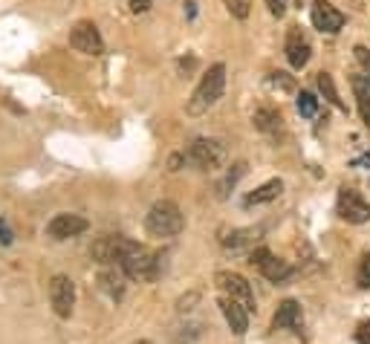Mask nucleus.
<instances>
[{
	"instance_id": "1",
	"label": "nucleus",
	"mask_w": 370,
	"mask_h": 344,
	"mask_svg": "<svg viewBox=\"0 0 370 344\" xmlns=\"http://www.w3.org/2000/svg\"><path fill=\"white\" fill-rule=\"evenodd\" d=\"M226 90V67L223 64H214L208 67V72L200 79L191 101H189V113L191 116H200V113H206L208 107H214L220 101V96H223Z\"/></svg>"
},
{
	"instance_id": "2",
	"label": "nucleus",
	"mask_w": 370,
	"mask_h": 344,
	"mask_svg": "<svg viewBox=\"0 0 370 344\" xmlns=\"http://www.w3.org/2000/svg\"><path fill=\"white\" fill-rule=\"evenodd\" d=\"M182 226H185V217H182L179 206L171 203V200L154 203L151 211H147V217H145L147 235H154V238H176L182 232Z\"/></svg>"
},
{
	"instance_id": "3",
	"label": "nucleus",
	"mask_w": 370,
	"mask_h": 344,
	"mask_svg": "<svg viewBox=\"0 0 370 344\" xmlns=\"http://www.w3.org/2000/svg\"><path fill=\"white\" fill-rule=\"evenodd\" d=\"M119 266H122V272H125L128 278H133V281H154L157 272H159L157 255H154L151 249L139 246V243H133V246L128 249V255L122 257Z\"/></svg>"
},
{
	"instance_id": "4",
	"label": "nucleus",
	"mask_w": 370,
	"mask_h": 344,
	"mask_svg": "<svg viewBox=\"0 0 370 344\" xmlns=\"http://www.w3.org/2000/svg\"><path fill=\"white\" fill-rule=\"evenodd\" d=\"M217 287L226 292V298L237 301L246 313H254V292L252 284L237 272H217Z\"/></svg>"
},
{
	"instance_id": "5",
	"label": "nucleus",
	"mask_w": 370,
	"mask_h": 344,
	"mask_svg": "<svg viewBox=\"0 0 370 344\" xmlns=\"http://www.w3.org/2000/svg\"><path fill=\"white\" fill-rule=\"evenodd\" d=\"M50 304L58 318H69L72 307H76V284H72L67 275H55L50 281Z\"/></svg>"
},
{
	"instance_id": "6",
	"label": "nucleus",
	"mask_w": 370,
	"mask_h": 344,
	"mask_svg": "<svg viewBox=\"0 0 370 344\" xmlns=\"http://www.w3.org/2000/svg\"><path fill=\"white\" fill-rule=\"evenodd\" d=\"M130 246H133V240L113 238V235H104V238H99V240L93 243L90 255H93V260H96V263H101V266H116V263H122V257L128 255V249H130Z\"/></svg>"
},
{
	"instance_id": "7",
	"label": "nucleus",
	"mask_w": 370,
	"mask_h": 344,
	"mask_svg": "<svg viewBox=\"0 0 370 344\" xmlns=\"http://www.w3.org/2000/svg\"><path fill=\"white\" fill-rule=\"evenodd\" d=\"M185 160L197 168H203V171H211V168L220 165V160H223V148H220V142H214V139H194L189 145V150H185Z\"/></svg>"
},
{
	"instance_id": "8",
	"label": "nucleus",
	"mask_w": 370,
	"mask_h": 344,
	"mask_svg": "<svg viewBox=\"0 0 370 344\" xmlns=\"http://www.w3.org/2000/svg\"><path fill=\"white\" fill-rule=\"evenodd\" d=\"M249 263L257 266V270H261V275L269 278L272 284H284V281L292 275V266H289L286 260L275 257L269 249H254L252 257H249Z\"/></svg>"
},
{
	"instance_id": "9",
	"label": "nucleus",
	"mask_w": 370,
	"mask_h": 344,
	"mask_svg": "<svg viewBox=\"0 0 370 344\" xmlns=\"http://www.w3.org/2000/svg\"><path fill=\"white\" fill-rule=\"evenodd\" d=\"M69 47H76V50L84 52V55H101V52H104V41H101L96 23H90V21H82V23L72 26V32H69Z\"/></svg>"
},
{
	"instance_id": "10",
	"label": "nucleus",
	"mask_w": 370,
	"mask_h": 344,
	"mask_svg": "<svg viewBox=\"0 0 370 344\" xmlns=\"http://www.w3.org/2000/svg\"><path fill=\"white\" fill-rule=\"evenodd\" d=\"M339 217L347 223H367L370 220V203L361 200L359 191L353 188H342L339 191Z\"/></svg>"
},
{
	"instance_id": "11",
	"label": "nucleus",
	"mask_w": 370,
	"mask_h": 344,
	"mask_svg": "<svg viewBox=\"0 0 370 344\" xmlns=\"http://www.w3.org/2000/svg\"><path fill=\"white\" fill-rule=\"evenodd\" d=\"M310 18H313V26L321 29V32H327V35H336L344 26V15L332 4H327V0H313Z\"/></svg>"
},
{
	"instance_id": "12",
	"label": "nucleus",
	"mask_w": 370,
	"mask_h": 344,
	"mask_svg": "<svg viewBox=\"0 0 370 344\" xmlns=\"http://www.w3.org/2000/svg\"><path fill=\"white\" fill-rule=\"evenodd\" d=\"M87 220L82 214H55L47 223V235L52 240H67V238H79L82 232H87Z\"/></svg>"
},
{
	"instance_id": "13",
	"label": "nucleus",
	"mask_w": 370,
	"mask_h": 344,
	"mask_svg": "<svg viewBox=\"0 0 370 344\" xmlns=\"http://www.w3.org/2000/svg\"><path fill=\"white\" fill-rule=\"evenodd\" d=\"M286 61L295 70L310 64V41L301 29H289V35H286Z\"/></svg>"
},
{
	"instance_id": "14",
	"label": "nucleus",
	"mask_w": 370,
	"mask_h": 344,
	"mask_svg": "<svg viewBox=\"0 0 370 344\" xmlns=\"http://www.w3.org/2000/svg\"><path fill=\"white\" fill-rule=\"evenodd\" d=\"M220 310H223V318H226V324L232 327L235 335H243V333L249 330V313L240 307L237 301L223 298V301H220Z\"/></svg>"
},
{
	"instance_id": "15",
	"label": "nucleus",
	"mask_w": 370,
	"mask_h": 344,
	"mask_svg": "<svg viewBox=\"0 0 370 344\" xmlns=\"http://www.w3.org/2000/svg\"><path fill=\"white\" fill-rule=\"evenodd\" d=\"M252 125L267 133V136H278L284 131V119H281V113L272 110V107H257L254 110V116H252Z\"/></svg>"
},
{
	"instance_id": "16",
	"label": "nucleus",
	"mask_w": 370,
	"mask_h": 344,
	"mask_svg": "<svg viewBox=\"0 0 370 344\" xmlns=\"http://www.w3.org/2000/svg\"><path fill=\"white\" fill-rule=\"evenodd\" d=\"M272 324H275V330H295V327L301 324V304L292 301V298H286L281 307H278Z\"/></svg>"
},
{
	"instance_id": "17",
	"label": "nucleus",
	"mask_w": 370,
	"mask_h": 344,
	"mask_svg": "<svg viewBox=\"0 0 370 344\" xmlns=\"http://www.w3.org/2000/svg\"><path fill=\"white\" fill-rule=\"evenodd\" d=\"M281 191H284V182H281V179H269V182H264L257 191H252V194L243 200V206H246V209H252V206L272 203V200H278V197H281Z\"/></svg>"
},
{
	"instance_id": "18",
	"label": "nucleus",
	"mask_w": 370,
	"mask_h": 344,
	"mask_svg": "<svg viewBox=\"0 0 370 344\" xmlns=\"http://www.w3.org/2000/svg\"><path fill=\"white\" fill-rule=\"evenodd\" d=\"M353 93H356V101H359V113L364 125L370 128V79L367 75H353Z\"/></svg>"
},
{
	"instance_id": "19",
	"label": "nucleus",
	"mask_w": 370,
	"mask_h": 344,
	"mask_svg": "<svg viewBox=\"0 0 370 344\" xmlns=\"http://www.w3.org/2000/svg\"><path fill=\"white\" fill-rule=\"evenodd\" d=\"M99 287L101 292H107L113 301H119L125 295V272H116V270H104L99 275Z\"/></svg>"
},
{
	"instance_id": "20",
	"label": "nucleus",
	"mask_w": 370,
	"mask_h": 344,
	"mask_svg": "<svg viewBox=\"0 0 370 344\" xmlns=\"http://www.w3.org/2000/svg\"><path fill=\"white\" fill-rule=\"evenodd\" d=\"M318 90H321V96L336 107V110H342V113H347V104L339 99V90H336V84H332V75L330 72H318Z\"/></svg>"
},
{
	"instance_id": "21",
	"label": "nucleus",
	"mask_w": 370,
	"mask_h": 344,
	"mask_svg": "<svg viewBox=\"0 0 370 344\" xmlns=\"http://www.w3.org/2000/svg\"><path fill=\"white\" fill-rule=\"evenodd\" d=\"M252 235H257L254 228H237V232H232L229 238H223V246L226 249H240V246H246L252 240Z\"/></svg>"
},
{
	"instance_id": "22",
	"label": "nucleus",
	"mask_w": 370,
	"mask_h": 344,
	"mask_svg": "<svg viewBox=\"0 0 370 344\" xmlns=\"http://www.w3.org/2000/svg\"><path fill=\"white\" fill-rule=\"evenodd\" d=\"M243 174H246V165H243V162H237V165H235V171H229V174H226V179L217 185L220 197H226V194H229V188H235V182H237Z\"/></svg>"
},
{
	"instance_id": "23",
	"label": "nucleus",
	"mask_w": 370,
	"mask_h": 344,
	"mask_svg": "<svg viewBox=\"0 0 370 344\" xmlns=\"http://www.w3.org/2000/svg\"><path fill=\"white\" fill-rule=\"evenodd\" d=\"M298 113H301V116H307V119H313L318 113V99L313 93H301L298 96Z\"/></svg>"
},
{
	"instance_id": "24",
	"label": "nucleus",
	"mask_w": 370,
	"mask_h": 344,
	"mask_svg": "<svg viewBox=\"0 0 370 344\" xmlns=\"http://www.w3.org/2000/svg\"><path fill=\"white\" fill-rule=\"evenodd\" d=\"M356 281H359V287H361V289H370V252H367V255H361V260H359Z\"/></svg>"
},
{
	"instance_id": "25",
	"label": "nucleus",
	"mask_w": 370,
	"mask_h": 344,
	"mask_svg": "<svg viewBox=\"0 0 370 344\" xmlns=\"http://www.w3.org/2000/svg\"><path fill=\"white\" fill-rule=\"evenodd\" d=\"M269 84L278 87V90H284V93H292V90H295V82L289 79L286 72H272V75H269Z\"/></svg>"
},
{
	"instance_id": "26",
	"label": "nucleus",
	"mask_w": 370,
	"mask_h": 344,
	"mask_svg": "<svg viewBox=\"0 0 370 344\" xmlns=\"http://www.w3.org/2000/svg\"><path fill=\"white\" fill-rule=\"evenodd\" d=\"M226 6H229V12L235 15V18H249V6H252V0H226Z\"/></svg>"
},
{
	"instance_id": "27",
	"label": "nucleus",
	"mask_w": 370,
	"mask_h": 344,
	"mask_svg": "<svg viewBox=\"0 0 370 344\" xmlns=\"http://www.w3.org/2000/svg\"><path fill=\"white\" fill-rule=\"evenodd\" d=\"M353 52H356V61H359V64H361V70H364V72H367V79H370V50H367V47H361V44H359V47H356V50H353Z\"/></svg>"
},
{
	"instance_id": "28",
	"label": "nucleus",
	"mask_w": 370,
	"mask_h": 344,
	"mask_svg": "<svg viewBox=\"0 0 370 344\" xmlns=\"http://www.w3.org/2000/svg\"><path fill=\"white\" fill-rule=\"evenodd\" d=\"M128 6L133 15H145L147 9H151V0H128Z\"/></svg>"
},
{
	"instance_id": "29",
	"label": "nucleus",
	"mask_w": 370,
	"mask_h": 344,
	"mask_svg": "<svg viewBox=\"0 0 370 344\" xmlns=\"http://www.w3.org/2000/svg\"><path fill=\"white\" fill-rule=\"evenodd\" d=\"M12 238H15V235H12L9 223H6L4 217H0V243H4V246H9V243H12Z\"/></svg>"
},
{
	"instance_id": "30",
	"label": "nucleus",
	"mask_w": 370,
	"mask_h": 344,
	"mask_svg": "<svg viewBox=\"0 0 370 344\" xmlns=\"http://www.w3.org/2000/svg\"><path fill=\"white\" fill-rule=\"evenodd\" d=\"M356 341H359V344H370V321H361V324H359Z\"/></svg>"
},
{
	"instance_id": "31",
	"label": "nucleus",
	"mask_w": 370,
	"mask_h": 344,
	"mask_svg": "<svg viewBox=\"0 0 370 344\" xmlns=\"http://www.w3.org/2000/svg\"><path fill=\"white\" fill-rule=\"evenodd\" d=\"M267 6H269V12H272L275 18H281V15L286 12V0H267Z\"/></svg>"
},
{
	"instance_id": "32",
	"label": "nucleus",
	"mask_w": 370,
	"mask_h": 344,
	"mask_svg": "<svg viewBox=\"0 0 370 344\" xmlns=\"http://www.w3.org/2000/svg\"><path fill=\"white\" fill-rule=\"evenodd\" d=\"M353 165H356V168H359V165H361V168H370V154H364V157H359V160H353Z\"/></svg>"
}]
</instances>
